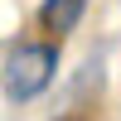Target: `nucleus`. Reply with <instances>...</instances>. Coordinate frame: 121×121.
Instances as JSON below:
<instances>
[{
	"label": "nucleus",
	"instance_id": "nucleus-1",
	"mask_svg": "<svg viewBox=\"0 0 121 121\" xmlns=\"http://www.w3.org/2000/svg\"><path fill=\"white\" fill-rule=\"evenodd\" d=\"M58 73V44H19L15 53L5 58V73H0V87H5L10 102H34Z\"/></svg>",
	"mask_w": 121,
	"mask_h": 121
},
{
	"label": "nucleus",
	"instance_id": "nucleus-3",
	"mask_svg": "<svg viewBox=\"0 0 121 121\" xmlns=\"http://www.w3.org/2000/svg\"><path fill=\"white\" fill-rule=\"evenodd\" d=\"M58 121H82V116H58Z\"/></svg>",
	"mask_w": 121,
	"mask_h": 121
},
{
	"label": "nucleus",
	"instance_id": "nucleus-2",
	"mask_svg": "<svg viewBox=\"0 0 121 121\" xmlns=\"http://www.w3.org/2000/svg\"><path fill=\"white\" fill-rule=\"evenodd\" d=\"M87 0H44L39 5V24L48 29V34H73L78 19H82Z\"/></svg>",
	"mask_w": 121,
	"mask_h": 121
}]
</instances>
